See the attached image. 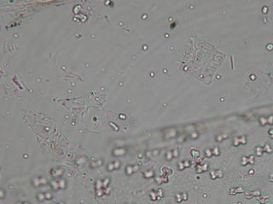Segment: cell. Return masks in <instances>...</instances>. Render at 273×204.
I'll return each instance as SVG.
<instances>
[{"mask_svg": "<svg viewBox=\"0 0 273 204\" xmlns=\"http://www.w3.org/2000/svg\"><path fill=\"white\" fill-rule=\"evenodd\" d=\"M109 182H110V180L108 178L100 179V180H96L95 185V193L96 196L103 197V196L109 195Z\"/></svg>", "mask_w": 273, "mask_h": 204, "instance_id": "6da1fadb", "label": "cell"}, {"mask_svg": "<svg viewBox=\"0 0 273 204\" xmlns=\"http://www.w3.org/2000/svg\"><path fill=\"white\" fill-rule=\"evenodd\" d=\"M51 188L54 190H64L67 187V182L63 179H59V180H55L50 182Z\"/></svg>", "mask_w": 273, "mask_h": 204, "instance_id": "7a4b0ae2", "label": "cell"}, {"mask_svg": "<svg viewBox=\"0 0 273 204\" xmlns=\"http://www.w3.org/2000/svg\"><path fill=\"white\" fill-rule=\"evenodd\" d=\"M37 199L39 202H43L45 201H50L52 199V195L50 192H39L37 195Z\"/></svg>", "mask_w": 273, "mask_h": 204, "instance_id": "3957f363", "label": "cell"}, {"mask_svg": "<svg viewBox=\"0 0 273 204\" xmlns=\"http://www.w3.org/2000/svg\"><path fill=\"white\" fill-rule=\"evenodd\" d=\"M47 184V180L44 177H35L32 179V185L35 187L43 186Z\"/></svg>", "mask_w": 273, "mask_h": 204, "instance_id": "277c9868", "label": "cell"}, {"mask_svg": "<svg viewBox=\"0 0 273 204\" xmlns=\"http://www.w3.org/2000/svg\"><path fill=\"white\" fill-rule=\"evenodd\" d=\"M50 174H51V176L55 177V178H60L63 174V169L62 168H54L51 170Z\"/></svg>", "mask_w": 273, "mask_h": 204, "instance_id": "5b68a950", "label": "cell"}, {"mask_svg": "<svg viewBox=\"0 0 273 204\" xmlns=\"http://www.w3.org/2000/svg\"><path fill=\"white\" fill-rule=\"evenodd\" d=\"M120 167V163L119 162H113V163H110L108 165V171H113V170H115L117 169Z\"/></svg>", "mask_w": 273, "mask_h": 204, "instance_id": "8992f818", "label": "cell"}, {"mask_svg": "<svg viewBox=\"0 0 273 204\" xmlns=\"http://www.w3.org/2000/svg\"><path fill=\"white\" fill-rule=\"evenodd\" d=\"M113 154L115 156H120V155L124 154V149H115L113 152Z\"/></svg>", "mask_w": 273, "mask_h": 204, "instance_id": "52a82bcc", "label": "cell"}, {"mask_svg": "<svg viewBox=\"0 0 273 204\" xmlns=\"http://www.w3.org/2000/svg\"><path fill=\"white\" fill-rule=\"evenodd\" d=\"M16 204H30L29 202H16Z\"/></svg>", "mask_w": 273, "mask_h": 204, "instance_id": "ba28073f", "label": "cell"}, {"mask_svg": "<svg viewBox=\"0 0 273 204\" xmlns=\"http://www.w3.org/2000/svg\"><path fill=\"white\" fill-rule=\"evenodd\" d=\"M53 204H65L64 202H56V203H53Z\"/></svg>", "mask_w": 273, "mask_h": 204, "instance_id": "9c48e42d", "label": "cell"}]
</instances>
